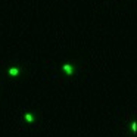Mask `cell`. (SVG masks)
<instances>
[{"label":"cell","mask_w":137,"mask_h":137,"mask_svg":"<svg viewBox=\"0 0 137 137\" xmlns=\"http://www.w3.org/2000/svg\"><path fill=\"white\" fill-rule=\"evenodd\" d=\"M63 71H65L68 75H72V66H71L69 63H65V65H63Z\"/></svg>","instance_id":"6da1fadb"},{"label":"cell","mask_w":137,"mask_h":137,"mask_svg":"<svg viewBox=\"0 0 137 137\" xmlns=\"http://www.w3.org/2000/svg\"><path fill=\"white\" fill-rule=\"evenodd\" d=\"M9 74H10V75H18L19 71H18V68H10V69H9Z\"/></svg>","instance_id":"7a4b0ae2"},{"label":"cell","mask_w":137,"mask_h":137,"mask_svg":"<svg viewBox=\"0 0 137 137\" xmlns=\"http://www.w3.org/2000/svg\"><path fill=\"white\" fill-rule=\"evenodd\" d=\"M25 120H27L28 122H32L34 121V117H32L31 114H25Z\"/></svg>","instance_id":"3957f363"},{"label":"cell","mask_w":137,"mask_h":137,"mask_svg":"<svg viewBox=\"0 0 137 137\" xmlns=\"http://www.w3.org/2000/svg\"><path fill=\"white\" fill-rule=\"evenodd\" d=\"M131 130H133V133H136V122L131 124Z\"/></svg>","instance_id":"277c9868"}]
</instances>
